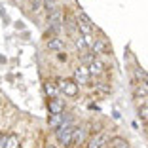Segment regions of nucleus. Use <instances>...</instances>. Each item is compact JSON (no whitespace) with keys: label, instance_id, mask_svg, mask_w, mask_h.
I'll use <instances>...</instances> for the list:
<instances>
[{"label":"nucleus","instance_id":"f257e3e1","mask_svg":"<svg viewBox=\"0 0 148 148\" xmlns=\"http://www.w3.org/2000/svg\"><path fill=\"white\" fill-rule=\"evenodd\" d=\"M74 129H76V127H74L72 123H65V125H61V127L55 129V137H57V140H59L61 146H70V144H72Z\"/></svg>","mask_w":148,"mask_h":148},{"label":"nucleus","instance_id":"f03ea898","mask_svg":"<svg viewBox=\"0 0 148 148\" xmlns=\"http://www.w3.org/2000/svg\"><path fill=\"white\" fill-rule=\"evenodd\" d=\"M48 23H49V29H51L53 32H59L63 27V12L59 8L53 10L51 13L48 15Z\"/></svg>","mask_w":148,"mask_h":148},{"label":"nucleus","instance_id":"7ed1b4c3","mask_svg":"<svg viewBox=\"0 0 148 148\" xmlns=\"http://www.w3.org/2000/svg\"><path fill=\"white\" fill-rule=\"evenodd\" d=\"M57 89L69 97H74L78 93V84H74L72 80H57Z\"/></svg>","mask_w":148,"mask_h":148},{"label":"nucleus","instance_id":"20e7f679","mask_svg":"<svg viewBox=\"0 0 148 148\" xmlns=\"http://www.w3.org/2000/svg\"><path fill=\"white\" fill-rule=\"evenodd\" d=\"M49 127L51 129H57V127L65 125V123H72V118L65 116V114H49V120H48Z\"/></svg>","mask_w":148,"mask_h":148},{"label":"nucleus","instance_id":"39448f33","mask_svg":"<svg viewBox=\"0 0 148 148\" xmlns=\"http://www.w3.org/2000/svg\"><path fill=\"white\" fill-rule=\"evenodd\" d=\"M0 148H19V137L17 135H6L0 143Z\"/></svg>","mask_w":148,"mask_h":148},{"label":"nucleus","instance_id":"423d86ee","mask_svg":"<svg viewBox=\"0 0 148 148\" xmlns=\"http://www.w3.org/2000/svg\"><path fill=\"white\" fill-rule=\"evenodd\" d=\"M105 143H106V135H105V133H97V135H93L91 139H89L87 148H103Z\"/></svg>","mask_w":148,"mask_h":148},{"label":"nucleus","instance_id":"0eeeda50","mask_svg":"<svg viewBox=\"0 0 148 148\" xmlns=\"http://www.w3.org/2000/svg\"><path fill=\"white\" fill-rule=\"evenodd\" d=\"M105 69H106V66H105V63H103V61H99L97 57L93 59L91 63H89V66H87L89 74H103V72H105Z\"/></svg>","mask_w":148,"mask_h":148},{"label":"nucleus","instance_id":"6e6552de","mask_svg":"<svg viewBox=\"0 0 148 148\" xmlns=\"http://www.w3.org/2000/svg\"><path fill=\"white\" fill-rule=\"evenodd\" d=\"M48 106H49V114H63L65 112V105L59 99H55V97L48 103Z\"/></svg>","mask_w":148,"mask_h":148},{"label":"nucleus","instance_id":"1a4fd4ad","mask_svg":"<svg viewBox=\"0 0 148 148\" xmlns=\"http://www.w3.org/2000/svg\"><path fill=\"white\" fill-rule=\"evenodd\" d=\"M48 48L53 49V51H63V49H65V42H63V38H59V36H53V38L48 40Z\"/></svg>","mask_w":148,"mask_h":148},{"label":"nucleus","instance_id":"9d476101","mask_svg":"<svg viewBox=\"0 0 148 148\" xmlns=\"http://www.w3.org/2000/svg\"><path fill=\"white\" fill-rule=\"evenodd\" d=\"M91 51H93V55H101V53H105V51H106V44H105V40H103V38L93 40Z\"/></svg>","mask_w":148,"mask_h":148},{"label":"nucleus","instance_id":"9b49d317","mask_svg":"<svg viewBox=\"0 0 148 148\" xmlns=\"http://www.w3.org/2000/svg\"><path fill=\"white\" fill-rule=\"evenodd\" d=\"M74 76H76V80H80V82H87V78L91 76L89 74V70H87V66H78V69L74 70Z\"/></svg>","mask_w":148,"mask_h":148},{"label":"nucleus","instance_id":"f8f14e48","mask_svg":"<svg viewBox=\"0 0 148 148\" xmlns=\"http://www.w3.org/2000/svg\"><path fill=\"white\" fill-rule=\"evenodd\" d=\"M76 27H78V31L82 32V36H91V31H93L91 25H87V23H84V21H80V19H78Z\"/></svg>","mask_w":148,"mask_h":148},{"label":"nucleus","instance_id":"ddd939ff","mask_svg":"<svg viewBox=\"0 0 148 148\" xmlns=\"http://www.w3.org/2000/svg\"><path fill=\"white\" fill-rule=\"evenodd\" d=\"M84 135H86V129H82V127H76V129H74V135H72V144L76 143H82L84 140Z\"/></svg>","mask_w":148,"mask_h":148},{"label":"nucleus","instance_id":"4468645a","mask_svg":"<svg viewBox=\"0 0 148 148\" xmlns=\"http://www.w3.org/2000/svg\"><path fill=\"white\" fill-rule=\"evenodd\" d=\"M133 95H135L137 99H139V97H146L148 95V89H146V87H143L140 84H137V86L133 87Z\"/></svg>","mask_w":148,"mask_h":148},{"label":"nucleus","instance_id":"2eb2a0df","mask_svg":"<svg viewBox=\"0 0 148 148\" xmlns=\"http://www.w3.org/2000/svg\"><path fill=\"white\" fill-rule=\"evenodd\" d=\"M135 74H137V78L140 80V86L148 89V72H144V70H137Z\"/></svg>","mask_w":148,"mask_h":148},{"label":"nucleus","instance_id":"dca6fc26","mask_svg":"<svg viewBox=\"0 0 148 148\" xmlns=\"http://www.w3.org/2000/svg\"><path fill=\"white\" fill-rule=\"evenodd\" d=\"M112 148H129V144H127L125 139L116 137V139H112Z\"/></svg>","mask_w":148,"mask_h":148},{"label":"nucleus","instance_id":"f3484780","mask_svg":"<svg viewBox=\"0 0 148 148\" xmlns=\"http://www.w3.org/2000/svg\"><path fill=\"white\" fill-rule=\"evenodd\" d=\"M44 8L51 13L53 10H57V0H44Z\"/></svg>","mask_w":148,"mask_h":148},{"label":"nucleus","instance_id":"a211bd4d","mask_svg":"<svg viewBox=\"0 0 148 148\" xmlns=\"http://www.w3.org/2000/svg\"><path fill=\"white\" fill-rule=\"evenodd\" d=\"M44 91L48 93V95H51V99H53V97H55V93H57V87L51 86V84H44Z\"/></svg>","mask_w":148,"mask_h":148},{"label":"nucleus","instance_id":"6ab92c4d","mask_svg":"<svg viewBox=\"0 0 148 148\" xmlns=\"http://www.w3.org/2000/svg\"><path fill=\"white\" fill-rule=\"evenodd\" d=\"M139 116L143 118L144 122H148V105H143V106H139Z\"/></svg>","mask_w":148,"mask_h":148},{"label":"nucleus","instance_id":"aec40b11","mask_svg":"<svg viewBox=\"0 0 148 148\" xmlns=\"http://www.w3.org/2000/svg\"><path fill=\"white\" fill-rule=\"evenodd\" d=\"M74 44H76V48H78L80 51H82V49L86 48V42H84V38H82V36H76V38H74Z\"/></svg>","mask_w":148,"mask_h":148},{"label":"nucleus","instance_id":"412c9836","mask_svg":"<svg viewBox=\"0 0 148 148\" xmlns=\"http://www.w3.org/2000/svg\"><path fill=\"white\" fill-rule=\"evenodd\" d=\"M97 87H99L101 91H110V89H108L106 86H103V82H99V84H97Z\"/></svg>","mask_w":148,"mask_h":148},{"label":"nucleus","instance_id":"4be33fe9","mask_svg":"<svg viewBox=\"0 0 148 148\" xmlns=\"http://www.w3.org/2000/svg\"><path fill=\"white\" fill-rule=\"evenodd\" d=\"M2 139H4V135H2V133H0V143H2Z\"/></svg>","mask_w":148,"mask_h":148},{"label":"nucleus","instance_id":"5701e85b","mask_svg":"<svg viewBox=\"0 0 148 148\" xmlns=\"http://www.w3.org/2000/svg\"><path fill=\"white\" fill-rule=\"evenodd\" d=\"M146 105H148V103H146Z\"/></svg>","mask_w":148,"mask_h":148}]
</instances>
